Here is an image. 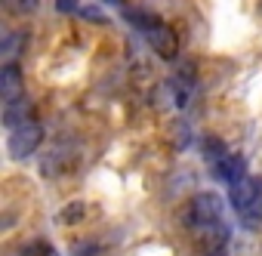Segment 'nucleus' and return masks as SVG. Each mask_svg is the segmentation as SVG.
<instances>
[{
	"instance_id": "nucleus-1",
	"label": "nucleus",
	"mask_w": 262,
	"mask_h": 256,
	"mask_svg": "<svg viewBox=\"0 0 262 256\" xmlns=\"http://www.w3.org/2000/svg\"><path fill=\"white\" fill-rule=\"evenodd\" d=\"M222 216H225L222 198H219V195H213V191L194 195V198L185 204V210H182V219H185V225H191V228L216 225V222H222Z\"/></svg>"
},
{
	"instance_id": "nucleus-2",
	"label": "nucleus",
	"mask_w": 262,
	"mask_h": 256,
	"mask_svg": "<svg viewBox=\"0 0 262 256\" xmlns=\"http://www.w3.org/2000/svg\"><path fill=\"white\" fill-rule=\"evenodd\" d=\"M40 142H43V126H40L37 120H28V123L16 126V130H10V142H7V148H10V158L22 161V158L34 155Z\"/></svg>"
},
{
	"instance_id": "nucleus-3",
	"label": "nucleus",
	"mask_w": 262,
	"mask_h": 256,
	"mask_svg": "<svg viewBox=\"0 0 262 256\" xmlns=\"http://www.w3.org/2000/svg\"><path fill=\"white\" fill-rule=\"evenodd\" d=\"M228 198H231V207L244 216L247 210H253L262 201V179L259 176H244L241 182L228 185Z\"/></svg>"
},
{
	"instance_id": "nucleus-4",
	"label": "nucleus",
	"mask_w": 262,
	"mask_h": 256,
	"mask_svg": "<svg viewBox=\"0 0 262 256\" xmlns=\"http://www.w3.org/2000/svg\"><path fill=\"white\" fill-rule=\"evenodd\" d=\"M145 37H148V47L161 56V59H176V53H179V40H176V34H173V28L170 25H164V22H151L148 28H145Z\"/></svg>"
},
{
	"instance_id": "nucleus-5",
	"label": "nucleus",
	"mask_w": 262,
	"mask_h": 256,
	"mask_svg": "<svg viewBox=\"0 0 262 256\" xmlns=\"http://www.w3.org/2000/svg\"><path fill=\"white\" fill-rule=\"evenodd\" d=\"M0 96H4V105H13V102L25 99V77L13 62H7L4 71H0Z\"/></svg>"
},
{
	"instance_id": "nucleus-6",
	"label": "nucleus",
	"mask_w": 262,
	"mask_h": 256,
	"mask_svg": "<svg viewBox=\"0 0 262 256\" xmlns=\"http://www.w3.org/2000/svg\"><path fill=\"white\" fill-rule=\"evenodd\" d=\"M213 176L222 179V182H228V185H234V182H241V179L247 176V161H244L241 155H228L225 161H219V164L213 167Z\"/></svg>"
},
{
	"instance_id": "nucleus-7",
	"label": "nucleus",
	"mask_w": 262,
	"mask_h": 256,
	"mask_svg": "<svg viewBox=\"0 0 262 256\" xmlns=\"http://www.w3.org/2000/svg\"><path fill=\"white\" fill-rule=\"evenodd\" d=\"M194 231L201 234V244H204L210 253L222 250V247H225V241H228V225H225V222H216V225H204V228H194Z\"/></svg>"
},
{
	"instance_id": "nucleus-8",
	"label": "nucleus",
	"mask_w": 262,
	"mask_h": 256,
	"mask_svg": "<svg viewBox=\"0 0 262 256\" xmlns=\"http://www.w3.org/2000/svg\"><path fill=\"white\" fill-rule=\"evenodd\" d=\"M28 114H31V102L28 99H19V102H13V105H4V123L7 126H22V123H28Z\"/></svg>"
},
{
	"instance_id": "nucleus-9",
	"label": "nucleus",
	"mask_w": 262,
	"mask_h": 256,
	"mask_svg": "<svg viewBox=\"0 0 262 256\" xmlns=\"http://www.w3.org/2000/svg\"><path fill=\"white\" fill-rule=\"evenodd\" d=\"M158 96H161L164 108H170V111H173V108H182V105H185V99H188V93H185L176 80H167V83L158 90Z\"/></svg>"
},
{
	"instance_id": "nucleus-10",
	"label": "nucleus",
	"mask_w": 262,
	"mask_h": 256,
	"mask_svg": "<svg viewBox=\"0 0 262 256\" xmlns=\"http://www.w3.org/2000/svg\"><path fill=\"white\" fill-rule=\"evenodd\" d=\"M201 148H204V158H207V164H210V167H216L219 161H225V158H228V155H225V145H222L219 139H204V145H201Z\"/></svg>"
},
{
	"instance_id": "nucleus-11",
	"label": "nucleus",
	"mask_w": 262,
	"mask_h": 256,
	"mask_svg": "<svg viewBox=\"0 0 262 256\" xmlns=\"http://www.w3.org/2000/svg\"><path fill=\"white\" fill-rule=\"evenodd\" d=\"M83 213H86V204H83V201H74V204L62 207L59 222H62V225H74V222H80V219H83Z\"/></svg>"
},
{
	"instance_id": "nucleus-12",
	"label": "nucleus",
	"mask_w": 262,
	"mask_h": 256,
	"mask_svg": "<svg viewBox=\"0 0 262 256\" xmlns=\"http://www.w3.org/2000/svg\"><path fill=\"white\" fill-rule=\"evenodd\" d=\"M4 7L16 16H25V13H34L37 10V0H4Z\"/></svg>"
},
{
	"instance_id": "nucleus-13",
	"label": "nucleus",
	"mask_w": 262,
	"mask_h": 256,
	"mask_svg": "<svg viewBox=\"0 0 262 256\" xmlns=\"http://www.w3.org/2000/svg\"><path fill=\"white\" fill-rule=\"evenodd\" d=\"M173 130H176V148H185L188 142H191V133H188V126L182 123V120H173Z\"/></svg>"
},
{
	"instance_id": "nucleus-14",
	"label": "nucleus",
	"mask_w": 262,
	"mask_h": 256,
	"mask_svg": "<svg viewBox=\"0 0 262 256\" xmlns=\"http://www.w3.org/2000/svg\"><path fill=\"white\" fill-rule=\"evenodd\" d=\"M22 256H53V250H50L43 241H31V244L22 250Z\"/></svg>"
},
{
	"instance_id": "nucleus-15",
	"label": "nucleus",
	"mask_w": 262,
	"mask_h": 256,
	"mask_svg": "<svg viewBox=\"0 0 262 256\" xmlns=\"http://www.w3.org/2000/svg\"><path fill=\"white\" fill-rule=\"evenodd\" d=\"M241 219H244V225H250V228H253V225H259V222H262V201H259L253 210H247Z\"/></svg>"
},
{
	"instance_id": "nucleus-16",
	"label": "nucleus",
	"mask_w": 262,
	"mask_h": 256,
	"mask_svg": "<svg viewBox=\"0 0 262 256\" xmlns=\"http://www.w3.org/2000/svg\"><path fill=\"white\" fill-rule=\"evenodd\" d=\"M56 7H59L62 13H74V7H77V0H56Z\"/></svg>"
},
{
	"instance_id": "nucleus-17",
	"label": "nucleus",
	"mask_w": 262,
	"mask_h": 256,
	"mask_svg": "<svg viewBox=\"0 0 262 256\" xmlns=\"http://www.w3.org/2000/svg\"><path fill=\"white\" fill-rule=\"evenodd\" d=\"M83 16H86L90 22H105V16H102V13H96L93 7H90V10H83Z\"/></svg>"
},
{
	"instance_id": "nucleus-18",
	"label": "nucleus",
	"mask_w": 262,
	"mask_h": 256,
	"mask_svg": "<svg viewBox=\"0 0 262 256\" xmlns=\"http://www.w3.org/2000/svg\"><path fill=\"white\" fill-rule=\"evenodd\" d=\"M207 256H225V250H216V253H207Z\"/></svg>"
},
{
	"instance_id": "nucleus-19",
	"label": "nucleus",
	"mask_w": 262,
	"mask_h": 256,
	"mask_svg": "<svg viewBox=\"0 0 262 256\" xmlns=\"http://www.w3.org/2000/svg\"><path fill=\"white\" fill-rule=\"evenodd\" d=\"M105 4H123V0H105Z\"/></svg>"
}]
</instances>
